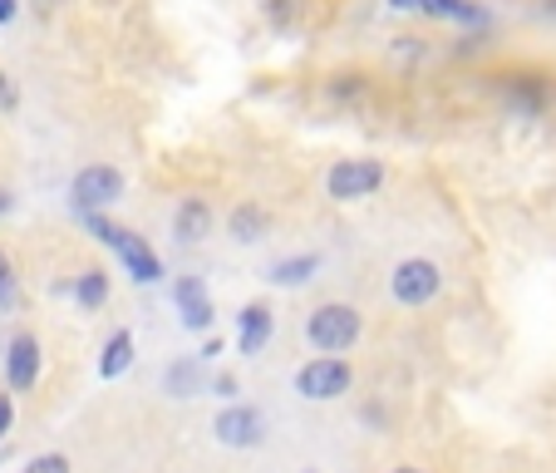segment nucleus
<instances>
[{"label":"nucleus","instance_id":"nucleus-28","mask_svg":"<svg viewBox=\"0 0 556 473\" xmlns=\"http://www.w3.org/2000/svg\"><path fill=\"white\" fill-rule=\"evenodd\" d=\"M305 473H315V469H305Z\"/></svg>","mask_w":556,"mask_h":473},{"label":"nucleus","instance_id":"nucleus-7","mask_svg":"<svg viewBox=\"0 0 556 473\" xmlns=\"http://www.w3.org/2000/svg\"><path fill=\"white\" fill-rule=\"evenodd\" d=\"M212 434H217L227 449H256L266 439V420L256 404H227V410L212 420Z\"/></svg>","mask_w":556,"mask_h":473},{"label":"nucleus","instance_id":"nucleus-8","mask_svg":"<svg viewBox=\"0 0 556 473\" xmlns=\"http://www.w3.org/2000/svg\"><path fill=\"white\" fill-rule=\"evenodd\" d=\"M40 340L30 331H15L11 346H5V385L11 389H30L40 379Z\"/></svg>","mask_w":556,"mask_h":473},{"label":"nucleus","instance_id":"nucleus-13","mask_svg":"<svg viewBox=\"0 0 556 473\" xmlns=\"http://www.w3.org/2000/svg\"><path fill=\"white\" fill-rule=\"evenodd\" d=\"M414 11L443 15V21H458V25H483V5L478 0H414Z\"/></svg>","mask_w":556,"mask_h":473},{"label":"nucleus","instance_id":"nucleus-24","mask_svg":"<svg viewBox=\"0 0 556 473\" xmlns=\"http://www.w3.org/2000/svg\"><path fill=\"white\" fill-rule=\"evenodd\" d=\"M212 389H217L222 400H231V395H237V379H231V375H217V379H212Z\"/></svg>","mask_w":556,"mask_h":473},{"label":"nucleus","instance_id":"nucleus-12","mask_svg":"<svg viewBox=\"0 0 556 473\" xmlns=\"http://www.w3.org/2000/svg\"><path fill=\"white\" fill-rule=\"evenodd\" d=\"M207 232H212V208L202 198H182L178 217H173V237H178L182 247H192V242H202Z\"/></svg>","mask_w":556,"mask_h":473},{"label":"nucleus","instance_id":"nucleus-22","mask_svg":"<svg viewBox=\"0 0 556 473\" xmlns=\"http://www.w3.org/2000/svg\"><path fill=\"white\" fill-rule=\"evenodd\" d=\"M266 15H271L276 25H286L295 15V5H291V0H266Z\"/></svg>","mask_w":556,"mask_h":473},{"label":"nucleus","instance_id":"nucleus-18","mask_svg":"<svg viewBox=\"0 0 556 473\" xmlns=\"http://www.w3.org/2000/svg\"><path fill=\"white\" fill-rule=\"evenodd\" d=\"M25 473H74V469H70V459H64V453H40V459L25 463Z\"/></svg>","mask_w":556,"mask_h":473},{"label":"nucleus","instance_id":"nucleus-3","mask_svg":"<svg viewBox=\"0 0 556 473\" xmlns=\"http://www.w3.org/2000/svg\"><path fill=\"white\" fill-rule=\"evenodd\" d=\"M350 385H355V370H350L340 356H315L295 370V395L311 404L340 400V395H350Z\"/></svg>","mask_w":556,"mask_h":473},{"label":"nucleus","instance_id":"nucleus-5","mask_svg":"<svg viewBox=\"0 0 556 473\" xmlns=\"http://www.w3.org/2000/svg\"><path fill=\"white\" fill-rule=\"evenodd\" d=\"M118 198H124V173L109 169V163L79 169V173H74V183H70V202H74V212H79V217H85V212L109 208V202H118Z\"/></svg>","mask_w":556,"mask_h":473},{"label":"nucleus","instance_id":"nucleus-21","mask_svg":"<svg viewBox=\"0 0 556 473\" xmlns=\"http://www.w3.org/2000/svg\"><path fill=\"white\" fill-rule=\"evenodd\" d=\"M21 104V89H15L11 74H0V109H15Z\"/></svg>","mask_w":556,"mask_h":473},{"label":"nucleus","instance_id":"nucleus-1","mask_svg":"<svg viewBox=\"0 0 556 473\" xmlns=\"http://www.w3.org/2000/svg\"><path fill=\"white\" fill-rule=\"evenodd\" d=\"M305 340H311V350H320V356H340V350H350L359 340V311L345 301L315 306V311L305 315Z\"/></svg>","mask_w":556,"mask_h":473},{"label":"nucleus","instance_id":"nucleus-9","mask_svg":"<svg viewBox=\"0 0 556 473\" xmlns=\"http://www.w3.org/2000/svg\"><path fill=\"white\" fill-rule=\"evenodd\" d=\"M173 301H178L188 331L212 326V296H207V286H202V276H178V282H173Z\"/></svg>","mask_w":556,"mask_h":473},{"label":"nucleus","instance_id":"nucleus-25","mask_svg":"<svg viewBox=\"0 0 556 473\" xmlns=\"http://www.w3.org/2000/svg\"><path fill=\"white\" fill-rule=\"evenodd\" d=\"M21 15V0H0V25H11Z\"/></svg>","mask_w":556,"mask_h":473},{"label":"nucleus","instance_id":"nucleus-10","mask_svg":"<svg viewBox=\"0 0 556 473\" xmlns=\"http://www.w3.org/2000/svg\"><path fill=\"white\" fill-rule=\"evenodd\" d=\"M266 336H271V306L252 301L242 315H237V350H242V356H256V350L266 346Z\"/></svg>","mask_w":556,"mask_h":473},{"label":"nucleus","instance_id":"nucleus-15","mask_svg":"<svg viewBox=\"0 0 556 473\" xmlns=\"http://www.w3.org/2000/svg\"><path fill=\"white\" fill-rule=\"evenodd\" d=\"M315 272H320V257H315V252H305V257H286V262H276V266H271V282H276V286H305Z\"/></svg>","mask_w":556,"mask_h":473},{"label":"nucleus","instance_id":"nucleus-26","mask_svg":"<svg viewBox=\"0 0 556 473\" xmlns=\"http://www.w3.org/2000/svg\"><path fill=\"white\" fill-rule=\"evenodd\" d=\"M15 208V198H11V192H5V188H0V217H5V212H11Z\"/></svg>","mask_w":556,"mask_h":473},{"label":"nucleus","instance_id":"nucleus-16","mask_svg":"<svg viewBox=\"0 0 556 473\" xmlns=\"http://www.w3.org/2000/svg\"><path fill=\"white\" fill-rule=\"evenodd\" d=\"M74 296H79V306H89V311H94V306H104L109 301V276L99 272V266H89V272L74 282Z\"/></svg>","mask_w":556,"mask_h":473},{"label":"nucleus","instance_id":"nucleus-2","mask_svg":"<svg viewBox=\"0 0 556 473\" xmlns=\"http://www.w3.org/2000/svg\"><path fill=\"white\" fill-rule=\"evenodd\" d=\"M85 227H89V232H99V237H104V242L114 247L118 262H124V272L134 276L138 286L163 282V262H157L153 247H148L143 237H138V232H118V227H109V222L99 217V212H85Z\"/></svg>","mask_w":556,"mask_h":473},{"label":"nucleus","instance_id":"nucleus-27","mask_svg":"<svg viewBox=\"0 0 556 473\" xmlns=\"http://www.w3.org/2000/svg\"><path fill=\"white\" fill-rule=\"evenodd\" d=\"M394 473H424V469H394Z\"/></svg>","mask_w":556,"mask_h":473},{"label":"nucleus","instance_id":"nucleus-4","mask_svg":"<svg viewBox=\"0 0 556 473\" xmlns=\"http://www.w3.org/2000/svg\"><path fill=\"white\" fill-rule=\"evenodd\" d=\"M379 183H384V163H379V158H340V163H330V173H326V192L336 202L375 198Z\"/></svg>","mask_w":556,"mask_h":473},{"label":"nucleus","instance_id":"nucleus-6","mask_svg":"<svg viewBox=\"0 0 556 473\" xmlns=\"http://www.w3.org/2000/svg\"><path fill=\"white\" fill-rule=\"evenodd\" d=\"M443 286V272L433 262H424V257H409V262L394 266V276H389V291H394V301L400 306H429L433 296H439Z\"/></svg>","mask_w":556,"mask_h":473},{"label":"nucleus","instance_id":"nucleus-14","mask_svg":"<svg viewBox=\"0 0 556 473\" xmlns=\"http://www.w3.org/2000/svg\"><path fill=\"white\" fill-rule=\"evenodd\" d=\"M128 365H134V336H128V331H114V336H109V346H104V360H99V375L118 379Z\"/></svg>","mask_w":556,"mask_h":473},{"label":"nucleus","instance_id":"nucleus-17","mask_svg":"<svg viewBox=\"0 0 556 473\" xmlns=\"http://www.w3.org/2000/svg\"><path fill=\"white\" fill-rule=\"evenodd\" d=\"M326 89H330V99H359L365 95V79H359V74H336Z\"/></svg>","mask_w":556,"mask_h":473},{"label":"nucleus","instance_id":"nucleus-19","mask_svg":"<svg viewBox=\"0 0 556 473\" xmlns=\"http://www.w3.org/2000/svg\"><path fill=\"white\" fill-rule=\"evenodd\" d=\"M15 301V266H11V257L0 252V306H11Z\"/></svg>","mask_w":556,"mask_h":473},{"label":"nucleus","instance_id":"nucleus-11","mask_svg":"<svg viewBox=\"0 0 556 473\" xmlns=\"http://www.w3.org/2000/svg\"><path fill=\"white\" fill-rule=\"evenodd\" d=\"M227 232H231V242H242V247H256L271 232V212L262 208V202H242V208L231 212V222H227Z\"/></svg>","mask_w":556,"mask_h":473},{"label":"nucleus","instance_id":"nucleus-20","mask_svg":"<svg viewBox=\"0 0 556 473\" xmlns=\"http://www.w3.org/2000/svg\"><path fill=\"white\" fill-rule=\"evenodd\" d=\"M168 385H173V395H178V400H182V395H192V365H178V370H173Z\"/></svg>","mask_w":556,"mask_h":473},{"label":"nucleus","instance_id":"nucleus-23","mask_svg":"<svg viewBox=\"0 0 556 473\" xmlns=\"http://www.w3.org/2000/svg\"><path fill=\"white\" fill-rule=\"evenodd\" d=\"M11 424H15V404H11V395H0V439L11 434Z\"/></svg>","mask_w":556,"mask_h":473}]
</instances>
